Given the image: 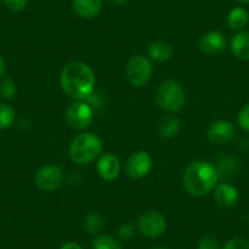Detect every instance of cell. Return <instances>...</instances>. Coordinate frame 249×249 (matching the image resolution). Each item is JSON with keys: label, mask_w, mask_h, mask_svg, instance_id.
Listing matches in <instances>:
<instances>
[{"label": "cell", "mask_w": 249, "mask_h": 249, "mask_svg": "<svg viewBox=\"0 0 249 249\" xmlns=\"http://www.w3.org/2000/svg\"><path fill=\"white\" fill-rule=\"evenodd\" d=\"M93 119H94L93 107L85 100H77L72 103L66 110V121L73 130H86L92 124Z\"/></svg>", "instance_id": "8992f818"}, {"label": "cell", "mask_w": 249, "mask_h": 249, "mask_svg": "<svg viewBox=\"0 0 249 249\" xmlns=\"http://www.w3.org/2000/svg\"><path fill=\"white\" fill-rule=\"evenodd\" d=\"M97 171L105 181H112L119 176L121 171V164L116 155L112 153H104L99 157L97 164Z\"/></svg>", "instance_id": "7c38bea8"}, {"label": "cell", "mask_w": 249, "mask_h": 249, "mask_svg": "<svg viewBox=\"0 0 249 249\" xmlns=\"http://www.w3.org/2000/svg\"><path fill=\"white\" fill-rule=\"evenodd\" d=\"M227 45L226 37L219 31H209L199 40V49L207 55H219Z\"/></svg>", "instance_id": "8fae6325"}, {"label": "cell", "mask_w": 249, "mask_h": 249, "mask_svg": "<svg viewBox=\"0 0 249 249\" xmlns=\"http://www.w3.org/2000/svg\"><path fill=\"white\" fill-rule=\"evenodd\" d=\"M214 198L220 207L230 208L233 207L238 202L239 193L233 184L229 182H222L217 183L214 190Z\"/></svg>", "instance_id": "4fadbf2b"}, {"label": "cell", "mask_w": 249, "mask_h": 249, "mask_svg": "<svg viewBox=\"0 0 249 249\" xmlns=\"http://www.w3.org/2000/svg\"><path fill=\"white\" fill-rule=\"evenodd\" d=\"M138 231L148 238H158L166 231V219L159 212H147L137 222Z\"/></svg>", "instance_id": "ba28073f"}, {"label": "cell", "mask_w": 249, "mask_h": 249, "mask_svg": "<svg viewBox=\"0 0 249 249\" xmlns=\"http://www.w3.org/2000/svg\"><path fill=\"white\" fill-rule=\"evenodd\" d=\"M15 121V111L6 104H0V130L9 128Z\"/></svg>", "instance_id": "7402d4cb"}, {"label": "cell", "mask_w": 249, "mask_h": 249, "mask_svg": "<svg viewBox=\"0 0 249 249\" xmlns=\"http://www.w3.org/2000/svg\"><path fill=\"white\" fill-rule=\"evenodd\" d=\"M104 226V220L98 213H89L85 219V230L89 234H98Z\"/></svg>", "instance_id": "ffe728a7"}, {"label": "cell", "mask_w": 249, "mask_h": 249, "mask_svg": "<svg viewBox=\"0 0 249 249\" xmlns=\"http://www.w3.org/2000/svg\"><path fill=\"white\" fill-rule=\"evenodd\" d=\"M239 3H243V4H249V0H237Z\"/></svg>", "instance_id": "1f68e13d"}, {"label": "cell", "mask_w": 249, "mask_h": 249, "mask_svg": "<svg viewBox=\"0 0 249 249\" xmlns=\"http://www.w3.org/2000/svg\"><path fill=\"white\" fill-rule=\"evenodd\" d=\"M179 120L176 116H165L158 122L157 133L162 140L175 137L179 131Z\"/></svg>", "instance_id": "e0dca14e"}, {"label": "cell", "mask_w": 249, "mask_h": 249, "mask_svg": "<svg viewBox=\"0 0 249 249\" xmlns=\"http://www.w3.org/2000/svg\"><path fill=\"white\" fill-rule=\"evenodd\" d=\"M232 53L239 60H249V32L239 31L232 37L230 43Z\"/></svg>", "instance_id": "9a60e30c"}, {"label": "cell", "mask_w": 249, "mask_h": 249, "mask_svg": "<svg viewBox=\"0 0 249 249\" xmlns=\"http://www.w3.org/2000/svg\"><path fill=\"white\" fill-rule=\"evenodd\" d=\"M153 249H167V248H165V247H155V248Z\"/></svg>", "instance_id": "d6a6232c"}, {"label": "cell", "mask_w": 249, "mask_h": 249, "mask_svg": "<svg viewBox=\"0 0 249 249\" xmlns=\"http://www.w3.org/2000/svg\"><path fill=\"white\" fill-rule=\"evenodd\" d=\"M60 85L69 97L76 100H86L94 92V72L86 62L71 61L62 69Z\"/></svg>", "instance_id": "6da1fadb"}, {"label": "cell", "mask_w": 249, "mask_h": 249, "mask_svg": "<svg viewBox=\"0 0 249 249\" xmlns=\"http://www.w3.org/2000/svg\"><path fill=\"white\" fill-rule=\"evenodd\" d=\"M28 0H4V4L6 8L10 9L11 11H22L27 6Z\"/></svg>", "instance_id": "4316f807"}, {"label": "cell", "mask_w": 249, "mask_h": 249, "mask_svg": "<svg viewBox=\"0 0 249 249\" xmlns=\"http://www.w3.org/2000/svg\"><path fill=\"white\" fill-rule=\"evenodd\" d=\"M157 103L166 112H177L183 107L186 95L182 86L172 80L164 81L157 90Z\"/></svg>", "instance_id": "277c9868"}, {"label": "cell", "mask_w": 249, "mask_h": 249, "mask_svg": "<svg viewBox=\"0 0 249 249\" xmlns=\"http://www.w3.org/2000/svg\"><path fill=\"white\" fill-rule=\"evenodd\" d=\"M148 54L155 61L162 62L171 59V56L174 55V49H172L171 44H169L167 42L157 40V42H153L149 45V48H148Z\"/></svg>", "instance_id": "ac0fdd59"}, {"label": "cell", "mask_w": 249, "mask_h": 249, "mask_svg": "<svg viewBox=\"0 0 249 249\" xmlns=\"http://www.w3.org/2000/svg\"><path fill=\"white\" fill-rule=\"evenodd\" d=\"M215 167H216L220 178L224 179L232 178L234 175H237L239 169L237 160L230 155H220L216 159Z\"/></svg>", "instance_id": "2e32d148"}, {"label": "cell", "mask_w": 249, "mask_h": 249, "mask_svg": "<svg viewBox=\"0 0 249 249\" xmlns=\"http://www.w3.org/2000/svg\"><path fill=\"white\" fill-rule=\"evenodd\" d=\"M237 124L246 132H249V103L239 110L237 115Z\"/></svg>", "instance_id": "cb8c5ba5"}, {"label": "cell", "mask_w": 249, "mask_h": 249, "mask_svg": "<svg viewBox=\"0 0 249 249\" xmlns=\"http://www.w3.org/2000/svg\"><path fill=\"white\" fill-rule=\"evenodd\" d=\"M133 234H135V230L131 225H122L119 229V236L122 239H130L132 238Z\"/></svg>", "instance_id": "83f0119b"}, {"label": "cell", "mask_w": 249, "mask_h": 249, "mask_svg": "<svg viewBox=\"0 0 249 249\" xmlns=\"http://www.w3.org/2000/svg\"><path fill=\"white\" fill-rule=\"evenodd\" d=\"M59 249H83V248L80 246V244L76 243V242H66V243L62 244Z\"/></svg>", "instance_id": "f1b7e54d"}, {"label": "cell", "mask_w": 249, "mask_h": 249, "mask_svg": "<svg viewBox=\"0 0 249 249\" xmlns=\"http://www.w3.org/2000/svg\"><path fill=\"white\" fill-rule=\"evenodd\" d=\"M64 182V172L56 165H45L35 175L36 186L43 192H53Z\"/></svg>", "instance_id": "52a82bcc"}, {"label": "cell", "mask_w": 249, "mask_h": 249, "mask_svg": "<svg viewBox=\"0 0 249 249\" xmlns=\"http://www.w3.org/2000/svg\"><path fill=\"white\" fill-rule=\"evenodd\" d=\"M16 94V83L13 78L5 77L0 82V95L5 99H11Z\"/></svg>", "instance_id": "603a6c76"}, {"label": "cell", "mask_w": 249, "mask_h": 249, "mask_svg": "<svg viewBox=\"0 0 249 249\" xmlns=\"http://www.w3.org/2000/svg\"><path fill=\"white\" fill-rule=\"evenodd\" d=\"M72 9L80 18H93L103 9V0H73Z\"/></svg>", "instance_id": "5bb4252c"}, {"label": "cell", "mask_w": 249, "mask_h": 249, "mask_svg": "<svg viewBox=\"0 0 249 249\" xmlns=\"http://www.w3.org/2000/svg\"><path fill=\"white\" fill-rule=\"evenodd\" d=\"M153 169V158L145 150L135 152L126 161V174L132 178L145 177Z\"/></svg>", "instance_id": "9c48e42d"}, {"label": "cell", "mask_w": 249, "mask_h": 249, "mask_svg": "<svg viewBox=\"0 0 249 249\" xmlns=\"http://www.w3.org/2000/svg\"><path fill=\"white\" fill-rule=\"evenodd\" d=\"M219 174L214 164L204 160L191 162L183 174V187L193 197H203L215 190L219 183Z\"/></svg>", "instance_id": "7a4b0ae2"}, {"label": "cell", "mask_w": 249, "mask_h": 249, "mask_svg": "<svg viewBox=\"0 0 249 249\" xmlns=\"http://www.w3.org/2000/svg\"><path fill=\"white\" fill-rule=\"evenodd\" d=\"M236 135V128L233 124L226 120H217L210 124L208 127V138L216 145L227 144L233 140Z\"/></svg>", "instance_id": "30bf717a"}, {"label": "cell", "mask_w": 249, "mask_h": 249, "mask_svg": "<svg viewBox=\"0 0 249 249\" xmlns=\"http://www.w3.org/2000/svg\"><path fill=\"white\" fill-rule=\"evenodd\" d=\"M93 249H122V247L112 236L99 234L93 241Z\"/></svg>", "instance_id": "44dd1931"}, {"label": "cell", "mask_w": 249, "mask_h": 249, "mask_svg": "<svg viewBox=\"0 0 249 249\" xmlns=\"http://www.w3.org/2000/svg\"><path fill=\"white\" fill-rule=\"evenodd\" d=\"M248 222H249V214H248Z\"/></svg>", "instance_id": "836d02e7"}, {"label": "cell", "mask_w": 249, "mask_h": 249, "mask_svg": "<svg viewBox=\"0 0 249 249\" xmlns=\"http://www.w3.org/2000/svg\"><path fill=\"white\" fill-rule=\"evenodd\" d=\"M5 71H6V64L5 61H4L3 57L0 56V77H3Z\"/></svg>", "instance_id": "f546056e"}, {"label": "cell", "mask_w": 249, "mask_h": 249, "mask_svg": "<svg viewBox=\"0 0 249 249\" xmlns=\"http://www.w3.org/2000/svg\"><path fill=\"white\" fill-rule=\"evenodd\" d=\"M249 22V14L244 8L237 6L229 13L227 16V25L233 31H242Z\"/></svg>", "instance_id": "d6986e66"}, {"label": "cell", "mask_w": 249, "mask_h": 249, "mask_svg": "<svg viewBox=\"0 0 249 249\" xmlns=\"http://www.w3.org/2000/svg\"><path fill=\"white\" fill-rule=\"evenodd\" d=\"M111 4H115V5H124V4H127L130 0H109Z\"/></svg>", "instance_id": "4dcf8cb0"}, {"label": "cell", "mask_w": 249, "mask_h": 249, "mask_svg": "<svg viewBox=\"0 0 249 249\" xmlns=\"http://www.w3.org/2000/svg\"><path fill=\"white\" fill-rule=\"evenodd\" d=\"M152 73V62L143 55H133L126 64V77L135 87H143L147 85Z\"/></svg>", "instance_id": "5b68a950"}, {"label": "cell", "mask_w": 249, "mask_h": 249, "mask_svg": "<svg viewBox=\"0 0 249 249\" xmlns=\"http://www.w3.org/2000/svg\"><path fill=\"white\" fill-rule=\"evenodd\" d=\"M69 154L76 164H89L103 154L102 138L92 132L80 133L71 142Z\"/></svg>", "instance_id": "3957f363"}, {"label": "cell", "mask_w": 249, "mask_h": 249, "mask_svg": "<svg viewBox=\"0 0 249 249\" xmlns=\"http://www.w3.org/2000/svg\"><path fill=\"white\" fill-rule=\"evenodd\" d=\"M198 249H219V242L213 236H204L198 242Z\"/></svg>", "instance_id": "484cf974"}, {"label": "cell", "mask_w": 249, "mask_h": 249, "mask_svg": "<svg viewBox=\"0 0 249 249\" xmlns=\"http://www.w3.org/2000/svg\"><path fill=\"white\" fill-rule=\"evenodd\" d=\"M222 249H249V241L242 237H234L227 241Z\"/></svg>", "instance_id": "d4e9b609"}]
</instances>
